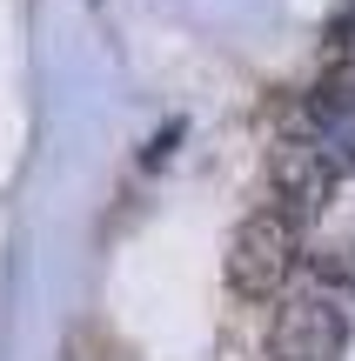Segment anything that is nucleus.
Wrapping results in <instances>:
<instances>
[{
	"label": "nucleus",
	"instance_id": "2",
	"mask_svg": "<svg viewBox=\"0 0 355 361\" xmlns=\"http://www.w3.org/2000/svg\"><path fill=\"white\" fill-rule=\"evenodd\" d=\"M342 341H349V314L322 288H302L268 328V361H342Z\"/></svg>",
	"mask_w": 355,
	"mask_h": 361
},
{
	"label": "nucleus",
	"instance_id": "3",
	"mask_svg": "<svg viewBox=\"0 0 355 361\" xmlns=\"http://www.w3.org/2000/svg\"><path fill=\"white\" fill-rule=\"evenodd\" d=\"M268 188H275V201L295 214V228L315 221L322 207H329V194H335V161H329V147H322L308 128L289 134V141H275V154H268Z\"/></svg>",
	"mask_w": 355,
	"mask_h": 361
},
{
	"label": "nucleus",
	"instance_id": "1",
	"mask_svg": "<svg viewBox=\"0 0 355 361\" xmlns=\"http://www.w3.org/2000/svg\"><path fill=\"white\" fill-rule=\"evenodd\" d=\"M295 247H302V228H295L289 207H255L235 234H228V288L241 301H268L295 268Z\"/></svg>",
	"mask_w": 355,
	"mask_h": 361
}]
</instances>
